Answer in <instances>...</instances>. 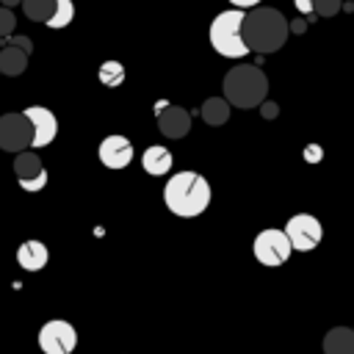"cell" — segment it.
I'll return each mask as SVG.
<instances>
[{
	"instance_id": "f1b7e54d",
	"label": "cell",
	"mask_w": 354,
	"mask_h": 354,
	"mask_svg": "<svg viewBox=\"0 0 354 354\" xmlns=\"http://www.w3.org/2000/svg\"><path fill=\"white\" fill-rule=\"evenodd\" d=\"M3 3V8H14V6H19L22 0H0Z\"/></svg>"
},
{
	"instance_id": "7a4b0ae2",
	"label": "cell",
	"mask_w": 354,
	"mask_h": 354,
	"mask_svg": "<svg viewBox=\"0 0 354 354\" xmlns=\"http://www.w3.org/2000/svg\"><path fill=\"white\" fill-rule=\"evenodd\" d=\"M210 183L199 171H177L163 188L166 207L180 218H196L210 205Z\"/></svg>"
},
{
	"instance_id": "9a60e30c",
	"label": "cell",
	"mask_w": 354,
	"mask_h": 354,
	"mask_svg": "<svg viewBox=\"0 0 354 354\" xmlns=\"http://www.w3.org/2000/svg\"><path fill=\"white\" fill-rule=\"evenodd\" d=\"M324 354H354V329L335 326L324 335Z\"/></svg>"
},
{
	"instance_id": "7402d4cb",
	"label": "cell",
	"mask_w": 354,
	"mask_h": 354,
	"mask_svg": "<svg viewBox=\"0 0 354 354\" xmlns=\"http://www.w3.org/2000/svg\"><path fill=\"white\" fill-rule=\"evenodd\" d=\"M14 28H17V17H14V11L0 6V39H3V36H11Z\"/></svg>"
},
{
	"instance_id": "52a82bcc",
	"label": "cell",
	"mask_w": 354,
	"mask_h": 354,
	"mask_svg": "<svg viewBox=\"0 0 354 354\" xmlns=\"http://www.w3.org/2000/svg\"><path fill=\"white\" fill-rule=\"evenodd\" d=\"M75 346H77V332L64 318H53L39 329V348L44 354H72Z\"/></svg>"
},
{
	"instance_id": "8fae6325",
	"label": "cell",
	"mask_w": 354,
	"mask_h": 354,
	"mask_svg": "<svg viewBox=\"0 0 354 354\" xmlns=\"http://www.w3.org/2000/svg\"><path fill=\"white\" fill-rule=\"evenodd\" d=\"M97 155H100V163L102 166L119 171V169L130 166V160H133V144H130L127 136H105L100 141Z\"/></svg>"
},
{
	"instance_id": "3957f363",
	"label": "cell",
	"mask_w": 354,
	"mask_h": 354,
	"mask_svg": "<svg viewBox=\"0 0 354 354\" xmlns=\"http://www.w3.org/2000/svg\"><path fill=\"white\" fill-rule=\"evenodd\" d=\"M268 97V77L260 66L252 64H238L224 75V100L232 108L249 111V108H260V102H266Z\"/></svg>"
},
{
	"instance_id": "603a6c76",
	"label": "cell",
	"mask_w": 354,
	"mask_h": 354,
	"mask_svg": "<svg viewBox=\"0 0 354 354\" xmlns=\"http://www.w3.org/2000/svg\"><path fill=\"white\" fill-rule=\"evenodd\" d=\"M3 47H19V50H25L28 55L33 53V41H30L28 36H3Z\"/></svg>"
},
{
	"instance_id": "ffe728a7",
	"label": "cell",
	"mask_w": 354,
	"mask_h": 354,
	"mask_svg": "<svg viewBox=\"0 0 354 354\" xmlns=\"http://www.w3.org/2000/svg\"><path fill=\"white\" fill-rule=\"evenodd\" d=\"M97 77H100V83H102V86L116 88V86H122V83H124V66H122L119 61H105V64H100Z\"/></svg>"
},
{
	"instance_id": "2e32d148",
	"label": "cell",
	"mask_w": 354,
	"mask_h": 354,
	"mask_svg": "<svg viewBox=\"0 0 354 354\" xmlns=\"http://www.w3.org/2000/svg\"><path fill=\"white\" fill-rule=\"evenodd\" d=\"M28 69V53L19 47H0V75L17 77Z\"/></svg>"
},
{
	"instance_id": "44dd1931",
	"label": "cell",
	"mask_w": 354,
	"mask_h": 354,
	"mask_svg": "<svg viewBox=\"0 0 354 354\" xmlns=\"http://www.w3.org/2000/svg\"><path fill=\"white\" fill-rule=\"evenodd\" d=\"M340 8H343V0H313L315 17H335Z\"/></svg>"
},
{
	"instance_id": "7c38bea8",
	"label": "cell",
	"mask_w": 354,
	"mask_h": 354,
	"mask_svg": "<svg viewBox=\"0 0 354 354\" xmlns=\"http://www.w3.org/2000/svg\"><path fill=\"white\" fill-rule=\"evenodd\" d=\"M158 130L166 138H183L191 130V113L180 105L171 102H160L158 105Z\"/></svg>"
},
{
	"instance_id": "6da1fadb",
	"label": "cell",
	"mask_w": 354,
	"mask_h": 354,
	"mask_svg": "<svg viewBox=\"0 0 354 354\" xmlns=\"http://www.w3.org/2000/svg\"><path fill=\"white\" fill-rule=\"evenodd\" d=\"M288 19L282 17V11L277 8H252L243 14V25H241V36L249 53L257 55H268L277 53L285 39H288Z\"/></svg>"
},
{
	"instance_id": "cb8c5ba5",
	"label": "cell",
	"mask_w": 354,
	"mask_h": 354,
	"mask_svg": "<svg viewBox=\"0 0 354 354\" xmlns=\"http://www.w3.org/2000/svg\"><path fill=\"white\" fill-rule=\"evenodd\" d=\"M260 113H263V119H277L279 116V105L266 100V102H260Z\"/></svg>"
},
{
	"instance_id": "d4e9b609",
	"label": "cell",
	"mask_w": 354,
	"mask_h": 354,
	"mask_svg": "<svg viewBox=\"0 0 354 354\" xmlns=\"http://www.w3.org/2000/svg\"><path fill=\"white\" fill-rule=\"evenodd\" d=\"M321 155H324V152H321V147H318V144H310V147L304 149V160H310V163L321 160Z\"/></svg>"
},
{
	"instance_id": "8992f818",
	"label": "cell",
	"mask_w": 354,
	"mask_h": 354,
	"mask_svg": "<svg viewBox=\"0 0 354 354\" xmlns=\"http://www.w3.org/2000/svg\"><path fill=\"white\" fill-rule=\"evenodd\" d=\"M252 249H254L257 263H263V266H268V268L282 266V263L290 257V252H293L290 243H288V238H285V232H282V230H274V227L257 232Z\"/></svg>"
},
{
	"instance_id": "4316f807",
	"label": "cell",
	"mask_w": 354,
	"mask_h": 354,
	"mask_svg": "<svg viewBox=\"0 0 354 354\" xmlns=\"http://www.w3.org/2000/svg\"><path fill=\"white\" fill-rule=\"evenodd\" d=\"M230 3H232V8H241V11H243V8H257V6H260V0H230Z\"/></svg>"
},
{
	"instance_id": "ac0fdd59",
	"label": "cell",
	"mask_w": 354,
	"mask_h": 354,
	"mask_svg": "<svg viewBox=\"0 0 354 354\" xmlns=\"http://www.w3.org/2000/svg\"><path fill=\"white\" fill-rule=\"evenodd\" d=\"M72 19H75V3H72V0H55L53 14H50V19H47L44 25L61 30V28H66Z\"/></svg>"
},
{
	"instance_id": "277c9868",
	"label": "cell",
	"mask_w": 354,
	"mask_h": 354,
	"mask_svg": "<svg viewBox=\"0 0 354 354\" xmlns=\"http://www.w3.org/2000/svg\"><path fill=\"white\" fill-rule=\"evenodd\" d=\"M241 25H243V11L241 8H230L221 11L213 22H210V44L218 55L224 58H243L249 55L243 36H241Z\"/></svg>"
},
{
	"instance_id": "9c48e42d",
	"label": "cell",
	"mask_w": 354,
	"mask_h": 354,
	"mask_svg": "<svg viewBox=\"0 0 354 354\" xmlns=\"http://www.w3.org/2000/svg\"><path fill=\"white\" fill-rule=\"evenodd\" d=\"M14 177H17L19 188L28 191V194H36V191H41L47 185V169H44L41 158L33 149L17 152V158H14Z\"/></svg>"
},
{
	"instance_id": "4fadbf2b",
	"label": "cell",
	"mask_w": 354,
	"mask_h": 354,
	"mask_svg": "<svg viewBox=\"0 0 354 354\" xmlns=\"http://www.w3.org/2000/svg\"><path fill=\"white\" fill-rule=\"evenodd\" d=\"M47 260H50V252L41 241H22L17 249V263L22 271H30V274L41 271L47 266Z\"/></svg>"
},
{
	"instance_id": "83f0119b",
	"label": "cell",
	"mask_w": 354,
	"mask_h": 354,
	"mask_svg": "<svg viewBox=\"0 0 354 354\" xmlns=\"http://www.w3.org/2000/svg\"><path fill=\"white\" fill-rule=\"evenodd\" d=\"M304 28H307V22L299 17V19H293V22H288V30L290 33H304Z\"/></svg>"
},
{
	"instance_id": "e0dca14e",
	"label": "cell",
	"mask_w": 354,
	"mask_h": 354,
	"mask_svg": "<svg viewBox=\"0 0 354 354\" xmlns=\"http://www.w3.org/2000/svg\"><path fill=\"white\" fill-rule=\"evenodd\" d=\"M202 119L210 124V127H221L227 119H230V105H227V100L224 97H207L205 102H202Z\"/></svg>"
},
{
	"instance_id": "5b68a950",
	"label": "cell",
	"mask_w": 354,
	"mask_h": 354,
	"mask_svg": "<svg viewBox=\"0 0 354 354\" xmlns=\"http://www.w3.org/2000/svg\"><path fill=\"white\" fill-rule=\"evenodd\" d=\"M282 232H285L290 249H296V252H310V249H315V246L321 243V238H324L321 221H318L315 216H310V213H296V216H290Z\"/></svg>"
},
{
	"instance_id": "30bf717a",
	"label": "cell",
	"mask_w": 354,
	"mask_h": 354,
	"mask_svg": "<svg viewBox=\"0 0 354 354\" xmlns=\"http://www.w3.org/2000/svg\"><path fill=\"white\" fill-rule=\"evenodd\" d=\"M22 116L28 119V124H30V130H33L30 149H41V147H47V144L55 141V136H58V119H55V113H53L50 108H44V105H30V108L22 111Z\"/></svg>"
},
{
	"instance_id": "d6986e66",
	"label": "cell",
	"mask_w": 354,
	"mask_h": 354,
	"mask_svg": "<svg viewBox=\"0 0 354 354\" xmlns=\"http://www.w3.org/2000/svg\"><path fill=\"white\" fill-rule=\"evenodd\" d=\"M19 6H22L25 17H28L30 22H47V19H50V14H53L55 0H22Z\"/></svg>"
},
{
	"instance_id": "ba28073f",
	"label": "cell",
	"mask_w": 354,
	"mask_h": 354,
	"mask_svg": "<svg viewBox=\"0 0 354 354\" xmlns=\"http://www.w3.org/2000/svg\"><path fill=\"white\" fill-rule=\"evenodd\" d=\"M30 141H33V130H30L28 119L22 116V111L0 116V149L17 155V152L30 149Z\"/></svg>"
},
{
	"instance_id": "484cf974",
	"label": "cell",
	"mask_w": 354,
	"mask_h": 354,
	"mask_svg": "<svg viewBox=\"0 0 354 354\" xmlns=\"http://www.w3.org/2000/svg\"><path fill=\"white\" fill-rule=\"evenodd\" d=\"M293 6H296V11L301 17H310L313 14V0H293Z\"/></svg>"
},
{
	"instance_id": "5bb4252c",
	"label": "cell",
	"mask_w": 354,
	"mask_h": 354,
	"mask_svg": "<svg viewBox=\"0 0 354 354\" xmlns=\"http://www.w3.org/2000/svg\"><path fill=\"white\" fill-rule=\"evenodd\" d=\"M141 166H144V171L152 174V177L169 174V171H171V152H169L166 147H160V144L147 147L144 155H141Z\"/></svg>"
}]
</instances>
